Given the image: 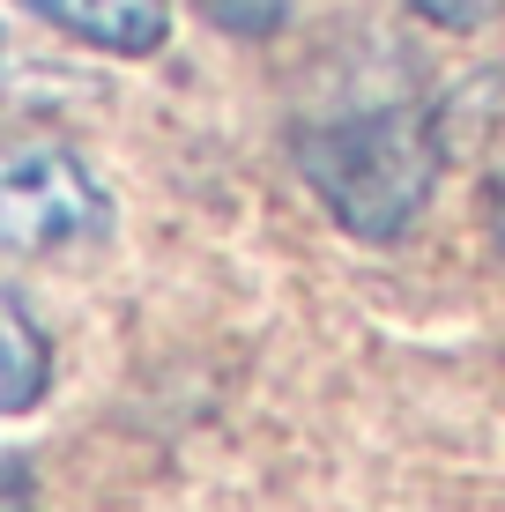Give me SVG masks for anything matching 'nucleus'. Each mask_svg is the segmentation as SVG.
<instances>
[{"label":"nucleus","mask_w":505,"mask_h":512,"mask_svg":"<svg viewBox=\"0 0 505 512\" xmlns=\"http://www.w3.org/2000/svg\"><path fill=\"white\" fill-rule=\"evenodd\" d=\"M439 119L424 104H364L298 134V171L320 208L364 245H394L416 231L439 186Z\"/></svg>","instance_id":"obj_1"},{"label":"nucleus","mask_w":505,"mask_h":512,"mask_svg":"<svg viewBox=\"0 0 505 512\" xmlns=\"http://www.w3.org/2000/svg\"><path fill=\"white\" fill-rule=\"evenodd\" d=\"M112 238V193L67 141L0 149V268L60 260Z\"/></svg>","instance_id":"obj_2"},{"label":"nucleus","mask_w":505,"mask_h":512,"mask_svg":"<svg viewBox=\"0 0 505 512\" xmlns=\"http://www.w3.org/2000/svg\"><path fill=\"white\" fill-rule=\"evenodd\" d=\"M23 8L112 60H149L171 45V0H23Z\"/></svg>","instance_id":"obj_3"},{"label":"nucleus","mask_w":505,"mask_h":512,"mask_svg":"<svg viewBox=\"0 0 505 512\" xmlns=\"http://www.w3.org/2000/svg\"><path fill=\"white\" fill-rule=\"evenodd\" d=\"M45 386H52V342H45V327L30 320L23 297L0 290V416L38 409Z\"/></svg>","instance_id":"obj_4"},{"label":"nucleus","mask_w":505,"mask_h":512,"mask_svg":"<svg viewBox=\"0 0 505 512\" xmlns=\"http://www.w3.org/2000/svg\"><path fill=\"white\" fill-rule=\"evenodd\" d=\"M201 15L231 38H275L290 23V0H201Z\"/></svg>","instance_id":"obj_5"},{"label":"nucleus","mask_w":505,"mask_h":512,"mask_svg":"<svg viewBox=\"0 0 505 512\" xmlns=\"http://www.w3.org/2000/svg\"><path fill=\"white\" fill-rule=\"evenodd\" d=\"M416 15H424L431 30H454V38H468V30H483L498 15V0H409Z\"/></svg>","instance_id":"obj_6"},{"label":"nucleus","mask_w":505,"mask_h":512,"mask_svg":"<svg viewBox=\"0 0 505 512\" xmlns=\"http://www.w3.org/2000/svg\"><path fill=\"white\" fill-rule=\"evenodd\" d=\"M0 512H38V468L15 446H0Z\"/></svg>","instance_id":"obj_7"},{"label":"nucleus","mask_w":505,"mask_h":512,"mask_svg":"<svg viewBox=\"0 0 505 512\" xmlns=\"http://www.w3.org/2000/svg\"><path fill=\"white\" fill-rule=\"evenodd\" d=\"M491 223H498V253H505V179H498V201H491Z\"/></svg>","instance_id":"obj_8"},{"label":"nucleus","mask_w":505,"mask_h":512,"mask_svg":"<svg viewBox=\"0 0 505 512\" xmlns=\"http://www.w3.org/2000/svg\"><path fill=\"white\" fill-rule=\"evenodd\" d=\"M0 60H8V30H0Z\"/></svg>","instance_id":"obj_9"}]
</instances>
